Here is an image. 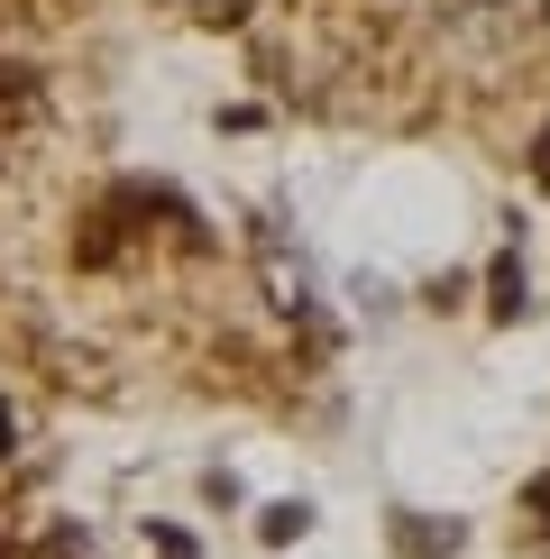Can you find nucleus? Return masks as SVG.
I'll use <instances>...</instances> for the list:
<instances>
[{
    "label": "nucleus",
    "mask_w": 550,
    "mask_h": 559,
    "mask_svg": "<svg viewBox=\"0 0 550 559\" xmlns=\"http://www.w3.org/2000/svg\"><path fill=\"white\" fill-rule=\"evenodd\" d=\"M0 450H10V404H0Z\"/></svg>",
    "instance_id": "nucleus-2"
},
{
    "label": "nucleus",
    "mask_w": 550,
    "mask_h": 559,
    "mask_svg": "<svg viewBox=\"0 0 550 559\" xmlns=\"http://www.w3.org/2000/svg\"><path fill=\"white\" fill-rule=\"evenodd\" d=\"M541 183H550V138H541Z\"/></svg>",
    "instance_id": "nucleus-3"
},
{
    "label": "nucleus",
    "mask_w": 550,
    "mask_h": 559,
    "mask_svg": "<svg viewBox=\"0 0 550 559\" xmlns=\"http://www.w3.org/2000/svg\"><path fill=\"white\" fill-rule=\"evenodd\" d=\"M303 532V504H266V542H294Z\"/></svg>",
    "instance_id": "nucleus-1"
}]
</instances>
